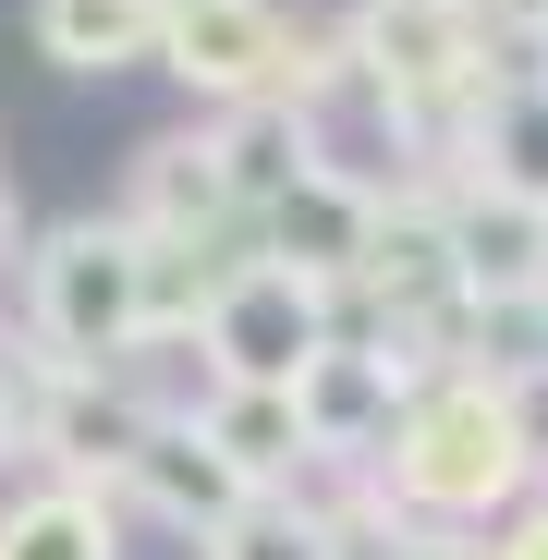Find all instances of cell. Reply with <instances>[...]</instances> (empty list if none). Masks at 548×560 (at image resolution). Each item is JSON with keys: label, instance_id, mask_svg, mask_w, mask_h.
<instances>
[{"label": "cell", "instance_id": "cell-12", "mask_svg": "<svg viewBox=\"0 0 548 560\" xmlns=\"http://www.w3.org/2000/svg\"><path fill=\"white\" fill-rule=\"evenodd\" d=\"M196 427H208V451L232 463L244 488H293L305 463H317V439H305V415H293V390H244V378H220Z\"/></svg>", "mask_w": 548, "mask_h": 560}, {"label": "cell", "instance_id": "cell-3", "mask_svg": "<svg viewBox=\"0 0 548 560\" xmlns=\"http://www.w3.org/2000/svg\"><path fill=\"white\" fill-rule=\"evenodd\" d=\"M159 61L196 85V98H220V110H244V98H305L317 110V85H329L341 49H305L268 0H171L159 13Z\"/></svg>", "mask_w": 548, "mask_h": 560}, {"label": "cell", "instance_id": "cell-14", "mask_svg": "<svg viewBox=\"0 0 548 560\" xmlns=\"http://www.w3.org/2000/svg\"><path fill=\"white\" fill-rule=\"evenodd\" d=\"M0 560H123V524H110V500L98 488H37V500H13L0 512Z\"/></svg>", "mask_w": 548, "mask_h": 560}, {"label": "cell", "instance_id": "cell-7", "mask_svg": "<svg viewBox=\"0 0 548 560\" xmlns=\"http://www.w3.org/2000/svg\"><path fill=\"white\" fill-rule=\"evenodd\" d=\"M256 220H268V244H281V268H305L317 293H353V280H365V244H378V196H365L353 171H329V159L293 183L281 208H256Z\"/></svg>", "mask_w": 548, "mask_h": 560}, {"label": "cell", "instance_id": "cell-15", "mask_svg": "<svg viewBox=\"0 0 548 560\" xmlns=\"http://www.w3.org/2000/svg\"><path fill=\"white\" fill-rule=\"evenodd\" d=\"M476 147H488V183H500V196L548 208V73H536V85H500L488 122H476Z\"/></svg>", "mask_w": 548, "mask_h": 560}, {"label": "cell", "instance_id": "cell-18", "mask_svg": "<svg viewBox=\"0 0 548 560\" xmlns=\"http://www.w3.org/2000/svg\"><path fill=\"white\" fill-rule=\"evenodd\" d=\"M25 402H37V378H25V365H0V451L25 439Z\"/></svg>", "mask_w": 548, "mask_h": 560}, {"label": "cell", "instance_id": "cell-8", "mask_svg": "<svg viewBox=\"0 0 548 560\" xmlns=\"http://www.w3.org/2000/svg\"><path fill=\"white\" fill-rule=\"evenodd\" d=\"M451 220V280H464L476 305H512V293H548V208L500 196V183H476V196H439Z\"/></svg>", "mask_w": 548, "mask_h": 560}, {"label": "cell", "instance_id": "cell-4", "mask_svg": "<svg viewBox=\"0 0 548 560\" xmlns=\"http://www.w3.org/2000/svg\"><path fill=\"white\" fill-rule=\"evenodd\" d=\"M196 341H208V365H220V378H244V390H293L305 365L329 353V293H317L305 268L256 256V268H232L220 293H208Z\"/></svg>", "mask_w": 548, "mask_h": 560}, {"label": "cell", "instance_id": "cell-13", "mask_svg": "<svg viewBox=\"0 0 548 560\" xmlns=\"http://www.w3.org/2000/svg\"><path fill=\"white\" fill-rule=\"evenodd\" d=\"M159 13L171 0H37V49L61 73H135L159 61Z\"/></svg>", "mask_w": 548, "mask_h": 560}, {"label": "cell", "instance_id": "cell-16", "mask_svg": "<svg viewBox=\"0 0 548 560\" xmlns=\"http://www.w3.org/2000/svg\"><path fill=\"white\" fill-rule=\"evenodd\" d=\"M208 560H341V548L317 536V512H305L293 488H256L244 512L208 524Z\"/></svg>", "mask_w": 548, "mask_h": 560}, {"label": "cell", "instance_id": "cell-6", "mask_svg": "<svg viewBox=\"0 0 548 560\" xmlns=\"http://www.w3.org/2000/svg\"><path fill=\"white\" fill-rule=\"evenodd\" d=\"M403 402H415L403 341H329L305 378H293V415H305V439H317V451H378Z\"/></svg>", "mask_w": 548, "mask_h": 560}, {"label": "cell", "instance_id": "cell-20", "mask_svg": "<svg viewBox=\"0 0 548 560\" xmlns=\"http://www.w3.org/2000/svg\"><path fill=\"white\" fill-rule=\"evenodd\" d=\"M0 232H13V196H0Z\"/></svg>", "mask_w": 548, "mask_h": 560}, {"label": "cell", "instance_id": "cell-9", "mask_svg": "<svg viewBox=\"0 0 548 560\" xmlns=\"http://www.w3.org/2000/svg\"><path fill=\"white\" fill-rule=\"evenodd\" d=\"M220 220H232V171H220V147H208V135H159V147L135 159L123 232H147V244H208Z\"/></svg>", "mask_w": 548, "mask_h": 560}, {"label": "cell", "instance_id": "cell-19", "mask_svg": "<svg viewBox=\"0 0 548 560\" xmlns=\"http://www.w3.org/2000/svg\"><path fill=\"white\" fill-rule=\"evenodd\" d=\"M488 13H500V25H548V0H488Z\"/></svg>", "mask_w": 548, "mask_h": 560}, {"label": "cell", "instance_id": "cell-5", "mask_svg": "<svg viewBox=\"0 0 548 560\" xmlns=\"http://www.w3.org/2000/svg\"><path fill=\"white\" fill-rule=\"evenodd\" d=\"M171 402H147L123 365H37V402H25V439L61 463V476L85 488V476H123V463L147 451V427H159Z\"/></svg>", "mask_w": 548, "mask_h": 560}, {"label": "cell", "instance_id": "cell-1", "mask_svg": "<svg viewBox=\"0 0 548 560\" xmlns=\"http://www.w3.org/2000/svg\"><path fill=\"white\" fill-rule=\"evenodd\" d=\"M378 476H390L403 524H476L536 488V451H524V415L500 378H427L378 439Z\"/></svg>", "mask_w": 548, "mask_h": 560}, {"label": "cell", "instance_id": "cell-10", "mask_svg": "<svg viewBox=\"0 0 548 560\" xmlns=\"http://www.w3.org/2000/svg\"><path fill=\"white\" fill-rule=\"evenodd\" d=\"M208 147H220V171H232V208H281L293 183L329 159V135H317L305 98H244V110L208 122Z\"/></svg>", "mask_w": 548, "mask_h": 560}, {"label": "cell", "instance_id": "cell-2", "mask_svg": "<svg viewBox=\"0 0 548 560\" xmlns=\"http://www.w3.org/2000/svg\"><path fill=\"white\" fill-rule=\"evenodd\" d=\"M147 341V244L123 220H73L37 244V353L49 365H123Z\"/></svg>", "mask_w": 548, "mask_h": 560}, {"label": "cell", "instance_id": "cell-11", "mask_svg": "<svg viewBox=\"0 0 548 560\" xmlns=\"http://www.w3.org/2000/svg\"><path fill=\"white\" fill-rule=\"evenodd\" d=\"M123 488H135L159 524H196V536H208L220 512H244V500H256L232 463L208 451V427H196V415H159V427H147V451L123 463Z\"/></svg>", "mask_w": 548, "mask_h": 560}, {"label": "cell", "instance_id": "cell-17", "mask_svg": "<svg viewBox=\"0 0 548 560\" xmlns=\"http://www.w3.org/2000/svg\"><path fill=\"white\" fill-rule=\"evenodd\" d=\"M476 560H548V500H536V512H512V524H500V548H476Z\"/></svg>", "mask_w": 548, "mask_h": 560}]
</instances>
